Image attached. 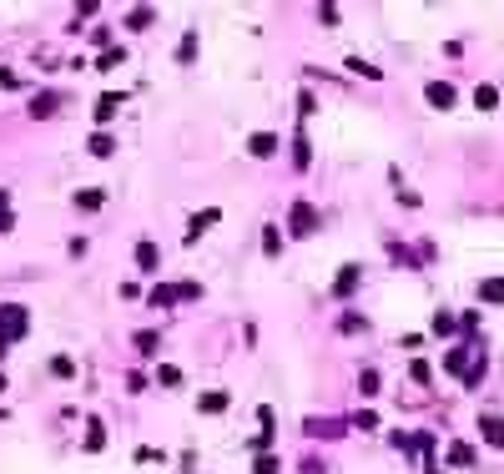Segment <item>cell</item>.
Here are the masks:
<instances>
[{
	"label": "cell",
	"mask_w": 504,
	"mask_h": 474,
	"mask_svg": "<svg viewBox=\"0 0 504 474\" xmlns=\"http://www.w3.org/2000/svg\"><path fill=\"white\" fill-rule=\"evenodd\" d=\"M474 106H479V112H494V106H499V91H494V86H474Z\"/></svg>",
	"instance_id": "12"
},
{
	"label": "cell",
	"mask_w": 504,
	"mask_h": 474,
	"mask_svg": "<svg viewBox=\"0 0 504 474\" xmlns=\"http://www.w3.org/2000/svg\"><path fill=\"white\" fill-rule=\"evenodd\" d=\"M31 328V313L20 303H0V353H10V343H20Z\"/></svg>",
	"instance_id": "1"
},
{
	"label": "cell",
	"mask_w": 504,
	"mask_h": 474,
	"mask_svg": "<svg viewBox=\"0 0 504 474\" xmlns=\"http://www.w3.org/2000/svg\"><path fill=\"white\" fill-rule=\"evenodd\" d=\"M449 464L469 469V464H474V444H454V449H449Z\"/></svg>",
	"instance_id": "14"
},
{
	"label": "cell",
	"mask_w": 504,
	"mask_h": 474,
	"mask_svg": "<svg viewBox=\"0 0 504 474\" xmlns=\"http://www.w3.org/2000/svg\"><path fill=\"white\" fill-rule=\"evenodd\" d=\"M111 146H116V142H111L107 132H96V137H91V157H111Z\"/></svg>",
	"instance_id": "18"
},
{
	"label": "cell",
	"mask_w": 504,
	"mask_h": 474,
	"mask_svg": "<svg viewBox=\"0 0 504 474\" xmlns=\"http://www.w3.org/2000/svg\"><path fill=\"white\" fill-rule=\"evenodd\" d=\"M121 61H126V51L116 46V51H101V56H96V66H101V71H111V66H121Z\"/></svg>",
	"instance_id": "17"
},
{
	"label": "cell",
	"mask_w": 504,
	"mask_h": 474,
	"mask_svg": "<svg viewBox=\"0 0 504 474\" xmlns=\"http://www.w3.org/2000/svg\"><path fill=\"white\" fill-rule=\"evenodd\" d=\"M283 464H278V454H258V464H252V474H278Z\"/></svg>",
	"instance_id": "20"
},
{
	"label": "cell",
	"mask_w": 504,
	"mask_h": 474,
	"mask_svg": "<svg viewBox=\"0 0 504 474\" xmlns=\"http://www.w3.org/2000/svg\"><path fill=\"white\" fill-rule=\"evenodd\" d=\"M434 333H454V313H434Z\"/></svg>",
	"instance_id": "26"
},
{
	"label": "cell",
	"mask_w": 504,
	"mask_h": 474,
	"mask_svg": "<svg viewBox=\"0 0 504 474\" xmlns=\"http://www.w3.org/2000/svg\"><path fill=\"white\" fill-rule=\"evenodd\" d=\"M157 379H162V389H177V383H182V374L172 369V363H166V369H157Z\"/></svg>",
	"instance_id": "25"
},
{
	"label": "cell",
	"mask_w": 504,
	"mask_h": 474,
	"mask_svg": "<svg viewBox=\"0 0 504 474\" xmlns=\"http://www.w3.org/2000/svg\"><path fill=\"white\" fill-rule=\"evenodd\" d=\"M146 298H152V303H162V308H166V303H177V298H182V288H177V283H157V288L146 293Z\"/></svg>",
	"instance_id": "11"
},
{
	"label": "cell",
	"mask_w": 504,
	"mask_h": 474,
	"mask_svg": "<svg viewBox=\"0 0 504 474\" xmlns=\"http://www.w3.org/2000/svg\"><path fill=\"white\" fill-rule=\"evenodd\" d=\"M359 389H363V394H378V374H373V369H368V374L359 379Z\"/></svg>",
	"instance_id": "29"
},
{
	"label": "cell",
	"mask_w": 504,
	"mask_h": 474,
	"mask_svg": "<svg viewBox=\"0 0 504 474\" xmlns=\"http://www.w3.org/2000/svg\"><path fill=\"white\" fill-rule=\"evenodd\" d=\"M479 434H485L489 444H499V449H504V419H499V414H485V419H479Z\"/></svg>",
	"instance_id": "6"
},
{
	"label": "cell",
	"mask_w": 504,
	"mask_h": 474,
	"mask_svg": "<svg viewBox=\"0 0 504 474\" xmlns=\"http://www.w3.org/2000/svg\"><path fill=\"white\" fill-rule=\"evenodd\" d=\"M262 247L267 252H283V232L278 227H262Z\"/></svg>",
	"instance_id": "23"
},
{
	"label": "cell",
	"mask_w": 504,
	"mask_h": 474,
	"mask_svg": "<svg viewBox=\"0 0 504 474\" xmlns=\"http://www.w3.org/2000/svg\"><path fill=\"white\" fill-rule=\"evenodd\" d=\"M136 349L141 353H157V333H136Z\"/></svg>",
	"instance_id": "28"
},
{
	"label": "cell",
	"mask_w": 504,
	"mask_h": 474,
	"mask_svg": "<svg viewBox=\"0 0 504 474\" xmlns=\"http://www.w3.org/2000/svg\"><path fill=\"white\" fill-rule=\"evenodd\" d=\"M353 424H359V429H363V434H373V429H378V414H368V408H363V414H359V419H353Z\"/></svg>",
	"instance_id": "27"
},
{
	"label": "cell",
	"mask_w": 504,
	"mask_h": 474,
	"mask_svg": "<svg viewBox=\"0 0 504 474\" xmlns=\"http://www.w3.org/2000/svg\"><path fill=\"white\" fill-rule=\"evenodd\" d=\"M479 303H504V277H485L479 283Z\"/></svg>",
	"instance_id": "9"
},
{
	"label": "cell",
	"mask_w": 504,
	"mask_h": 474,
	"mask_svg": "<svg viewBox=\"0 0 504 474\" xmlns=\"http://www.w3.org/2000/svg\"><path fill=\"white\" fill-rule=\"evenodd\" d=\"M212 222H222V212H217V207H207V212H197V217H192V227H187V243H197V237H202L207 227H212Z\"/></svg>",
	"instance_id": "4"
},
{
	"label": "cell",
	"mask_w": 504,
	"mask_h": 474,
	"mask_svg": "<svg viewBox=\"0 0 504 474\" xmlns=\"http://www.w3.org/2000/svg\"><path fill=\"white\" fill-rule=\"evenodd\" d=\"M126 26H132V31H146V26H152V10H146V6H136V10H132V20H126Z\"/></svg>",
	"instance_id": "22"
},
{
	"label": "cell",
	"mask_w": 504,
	"mask_h": 474,
	"mask_svg": "<svg viewBox=\"0 0 504 474\" xmlns=\"http://www.w3.org/2000/svg\"><path fill=\"white\" fill-rule=\"evenodd\" d=\"M116 106H121V96H116V91H101V96H96V121H111V116H116Z\"/></svg>",
	"instance_id": "10"
},
{
	"label": "cell",
	"mask_w": 504,
	"mask_h": 474,
	"mask_svg": "<svg viewBox=\"0 0 504 474\" xmlns=\"http://www.w3.org/2000/svg\"><path fill=\"white\" fill-rule=\"evenodd\" d=\"M157 263H162L157 243H136V268H141V273H157Z\"/></svg>",
	"instance_id": "7"
},
{
	"label": "cell",
	"mask_w": 504,
	"mask_h": 474,
	"mask_svg": "<svg viewBox=\"0 0 504 474\" xmlns=\"http://www.w3.org/2000/svg\"><path fill=\"white\" fill-rule=\"evenodd\" d=\"M247 152H252V157H272V152H278V137H272V132H258V137L247 142Z\"/></svg>",
	"instance_id": "8"
},
{
	"label": "cell",
	"mask_w": 504,
	"mask_h": 474,
	"mask_svg": "<svg viewBox=\"0 0 504 474\" xmlns=\"http://www.w3.org/2000/svg\"><path fill=\"white\" fill-rule=\"evenodd\" d=\"M101 444H107V429L91 419V429H86V449H101Z\"/></svg>",
	"instance_id": "24"
},
{
	"label": "cell",
	"mask_w": 504,
	"mask_h": 474,
	"mask_svg": "<svg viewBox=\"0 0 504 474\" xmlns=\"http://www.w3.org/2000/svg\"><path fill=\"white\" fill-rule=\"evenodd\" d=\"M51 374H56V379H71V374H76V363L61 353V358H51Z\"/></svg>",
	"instance_id": "21"
},
{
	"label": "cell",
	"mask_w": 504,
	"mask_h": 474,
	"mask_svg": "<svg viewBox=\"0 0 504 474\" xmlns=\"http://www.w3.org/2000/svg\"><path fill=\"white\" fill-rule=\"evenodd\" d=\"M101 202H107V197H101V187H86V192H81V197H76V207H101Z\"/></svg>",
	"instance_id": "19"
},
{
	"label": "cell",
	"mask_w": 504,
	"mask_h": 474,
	"mask_svg": "<svg viewBox=\"0 0 504 474\" xmlns=\"http://www.w3.org/2000/svg\"><path fill=\"white\" fill-rule=\"evenodd\" d=\"M202 408H207V414H222V408H227V394H222V389L202 394Z\"/></svg>",
	"instance_id": "16"
},
{
	"label": "cell",
	"mask_w": 504,
	"mask_h": 474,
	"mask_svg": "<svg viewBox=\"0 0 504 474\" xmlns=\"http://www.w3.org/2000/svg\"><path fill=\"white\" fill-rule=\"evenodd\" d=\"M313 227H318V212H313L308 202H292V232H298V237H308Z\"/></svg>",
	"instance_id": "2"
},
{
	"label": "cell",
	"mask_w": 504,
	"mask_h": 474,
	"mask_svg": "<svg viewBox=\"0 0 504 474\" xmlns=\"http://www.w3.org/2000/svg\"><path fill=\"white\" fill-rule=\"evenodd\" d=\"M429 106H439V112H449V106H454V86L449 81H429Z\"/></svg>",
	"instance_id": "3"
},
{
	"label": "cell",
	"mask_w": 504,
	"mask_h": 474,
	"mask_svg": "<svg viewBox=\"0 0 504 474\" xmlns=\"http://www.w3.org/2000/svg\"><path fill=\"white\" fill-rule=\"evenodd\" d=\"M359 277H363V273H359V263H343V273H338V283H333V293L348 298L353 288H359Z\"/></svg>",
	"instance_id": "5"
},
{
	"label": "cell",
	"mask_w": 504,
	"mask_h": 474,
	"mask_svg": "<svg viewBox=\"0 0 504 474\" xmlns=\"http://www.w3.org/2000/svg\"><path fill=\"white\" fill-rule=\"evenodd\" d=\"M0 212H6V192H0Z\"/></svg>",
	"instance_id": "30"
},
{
	"label": "cell",
	"mask_w": 504,
	"mask_h": 474,
	"mask_svg": "<svg viewBox=\"0 0 504 474\" xmlns=\"http://www.w3.org/2000/svg\"><path fill=\"white\" fill-rule=\"evenodd\" d=\"M56 101H61L56 91H40V96L31 101V116H51V112H56Z\"/></svg>",
	"instance_id": "13"
},
{
	"label": "cell",
	"mask_w": 504,
	"mask_h": 474,
	"mask_svg": "<svg viewBox=\"0 0 504 474\" xmlns=\"http://www.w3.org/2000/svg\"><path fill=\"white\" fill-rule=\"evenodd\" d=\"M192 56H197V31H187V36H182V46H177V61L187 66V61H192Z\"/></svg>",
	"instance_id": "15"
}]
</instances>
